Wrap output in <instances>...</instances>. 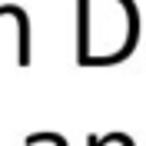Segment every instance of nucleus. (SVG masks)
I'll return each instance as SVG.
<instances>
[{
    "mask_svg": "<svg viewBox=\"0 0 146 146\" xmlns=\"http://www.w3.org/2000/svg\"><path fill=\"white\" fill-rule=\"evenodd\" d=\"M27 143H53V146H66V139L56 136V133H40V136H30Z\"/></svg>",
    "mask_w": 146,
    "mask_h": 146,
    "instance_id": "f257e3e1",
    "label": "nucleus"
}]
</instances>
